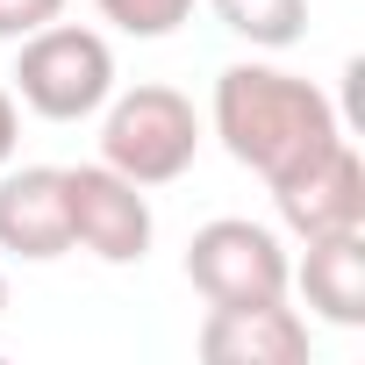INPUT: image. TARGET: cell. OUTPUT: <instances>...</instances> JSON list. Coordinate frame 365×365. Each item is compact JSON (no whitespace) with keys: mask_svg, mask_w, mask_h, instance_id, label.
I'll return each instance as SVG.
<instances>
[{"mask_svg":"<svg viewBox=\"0 0 365 365\" xmlns=\"http://www.w3.org/2000/svg\"><path fill=\"white\" fill-rule=\"evenodd\" d=\"M215 136L244 172H258L272 187L315 150H329L344 136V122L315 79H294L279 65H230V72H215Z\"/></svg>","mask_w":365,"mask_h":365,"instance_id":"obj_1","label":"cell"},{"mask_svg":"<svg viewBox=\"0 0 365 365\" xmlns=\"http://www.w3.org/2000/svg\"><path fill=\"white\" fill-rule=\"evenodd\" d=\"M272 208H279V222L301 244L308 237L365 230V165H358L351 136H336L329 150H315L308 165H294L287 179H272Z\"/></svg>","mask_w":365,"mask_h":365,"instance_id":"obj_6","label":"cell"},{"mask_svg":"<svg viewBox=\"0 0 365 365\" xmlns=\"http://www.w3.org/2000/svg\"><path fill=\"white\" fill-rule=\"evenodd\" d=\"M194 344L208 365H301L308 358V315L287 301H237V308H208Z\"/></svg>","mask_w":365,"mask_h":365,"instance_id":"obj_8","label":"cell"},{"mask_svg":"<svg viewBox=\"0 0 365 365\" xmlns=\"http://www.w3.org/2000/svg\"><path fill=\"white\" fill-rule=\"evenodd\" d=\"M201 150V115L179 86H129L108 93L101 122V165H115L136 187H172Z\"/></svg>","mask_w":365,"mask_h":365,"instance_id":"obj_3","label":"cell"},{"mask_svg":"<svg viewBox=\"0 0 365 365\" xmlns=\"http://www.w3.org/2000/svg\"><path fill=\"white\" fill-rule=\"evenodd\" d=\"M8 93L22 108H36L43 122H86L115 93V51H108L101 29L43 22L15 43V86Z\"/></svg>","mask_w":365,"mask_h":365,"instance_id":"obj_2","label":"cell"},{"mask_svg":"<svg viewBox=\"0 0 365 365\" xmlns=\"http://www.w3.org/2000/svg\"><path fill=\"white\" fill-rule=\"evenodd\" d=\"M0 251L51 265L72 251V215H65V165H15L0 172Z\"/></svg>","mask_w":365,"mask_h":365,"instance_id":"obj_7","label":"cell"},{"mask_svg":"<svg viewBox=\"0 0 365 365\" xmlns=\"http://www.w3.org/2000/svg\"><path fill=\"white\" fill-rule=\"evenodd\" d=\"M294 287L301 301L336 322V329H358L365 322V230H344V237H308L301 265H294Z\"/></svg>","mask_w":365,"mask_h":365,"instance_id":"obj_9","label":"cell"},{"mask_svg":"<svg viewBox=\"0 0 365 365\" xmlns=\"http://www.w3.org/2000/svg\"><path fill=\"white\" fill-rule=\"evenodd\" d=\"M208 8L230 36H244L258 51H287L308 29V0H208Z\"/></svg>","mask_w":365,"mask_h":365,"instance_id":"obj_10","label":"cell"},{"mask_svg":"<svg viewBox=\"0 0 365 365\" xmlns=\"http://www.w3.org/2000/svg\"><path fill=\"white\" fill-rule=\"evenodd\" d=\"M93 8H101V22H115L122 36H172L179 22H187L194 15V0H93Z\"/></svg>","mask_w":365,"mask_h":365,"instance_id":"obj_11","label":"cell"},{"mask_svg":"<svg viewBox=\"0 0 365 365\" xmlns=\"http://www.w3.org/2000/svg\"><path fill=\"white\" fill-rule=\"evenodd\" d=\"M65 215H72V251H93L101 265H136L158 230L143 187L115 165H65Z\"/></svg>","mask_w":365,"mask_h":365,"instance_id":"obj_5","label":"cell"},{"mask_svg":"<svg viewBox=\"0 0 365 365\" xmlns=\"http://www.w3.org/2000/svg\"><path fill=\"white\" fill-rule=\"evenodd\" d=\"M58 15H65V0H0V43H22L29 29H43Z\"/></svg>","mask_w":365,"mask_h":365,"instance_id":"obj_12","label":"cell"},{"mask_svg":"<svg viewBox=\"0 0 365 365\" xmlns=\"http://www.w3.org/2000/svg\"><path fill=\"white\" fill-rule=\"evenodd\" d=\"M15 143H22V101L0 86V165H15Z\"/></svg>","mask_w":365,"mask_h":365,"instance_id":"obj_13","label":"cell"},{"mask_svg":"<svg viewBox=\"0 0 365 365\" xmlns=\"http://www.w3.org/2000/svg\"><path fill=\"white\" fill-rule=\"evenodd\" d=\"M0 308H8V279H0Z\"/></svg>","mask_w":365,"mask_h":365,"instance_id":"obj_14","label":"cell"},{"mask_svg":"<svg viewBox=\"0 0 365 365\" xmlns=\"http://www.w3.org/2000/svg\"><path fill=\"white\" fill-rule=\"evenodd\" d=\"M187 279L208 308H237V301H287L294 287V258L279 244V230L251 222V215H215L194 230L187 244Z\"/></svg>","mask_w":365,"mask_h":365,"instance_id":"obj_4","label":"cell"}]
</instances>
